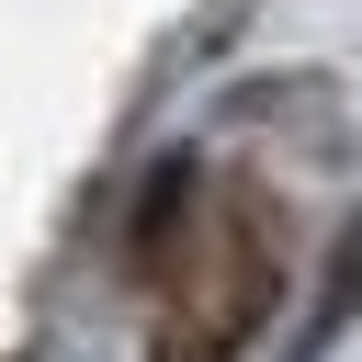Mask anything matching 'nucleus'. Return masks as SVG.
Instances as JSON below:
<instances>
[{
	"instance_id": "obj_1",
	"label": "nucleus",
	"mask_w": 362,
	"mask_h": 362,
	"mask_svg": "<svg viewBox=\"0 0 362 362\" xmlns=\"http://www.w3.org/2000/svg\"><path fill=\"white\" fill-rule=\"evenodd\" d=\"M136 272L158 283L181 351H238L272 305V238L249 204H215L204 170H158V192L136 215Z\"/></svg>"
}]
</instances>
